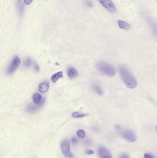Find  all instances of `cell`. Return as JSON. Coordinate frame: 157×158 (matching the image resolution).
I'll return each instance as SVG.
<instances>
[{"mask_svg": "<svg viewBox=\"0 0 157 158\" xmlns=\"http://www.w3.org/2000/svg\"><path fill=\"white\" fill-rule=\"evenodd\" d=\"M119 73L125 86L130 89H134L137 86L136 79L126 66L121 65L119 67Z\"/></svg>", "mask_w": 157, "mask_h": 158, "instance_id": "1", "label": "cell"}, {"mask_svg": "<svg viewBox=\"0 0 157 158\" xmlns=\"http://www.w3.org/2000/svg\"><path fill=\"white\" fill-rule=\"evenodd\" d=\"M96 69L99 71L109 77L114 76L116 70L114 67L105 62H99L96 65Z\"/></svg>", "mask_w": 157, "mask_h": 158, "instance_id": "2", "label": "cell"}, {"mask_svg": "<svg viewBox=\"0 0 157 158\" xmlns=\"http://www.w3.org/2000/svg\"><path fill=\"white\" fill-rule=\"evenodd\" d=\"M21 64V59L17 56L14 57L7 69V74L11 75L15 71Z\"/></svg>", "mask_w": 157, "mask_h": 158, "instance_id": "3", "label": "cell"}, {"mask_svg": "<svg viewBox=\"0 0 157 158\" xmlns=\"http://www.w3.org/2000/svg\"><path fill=\"white\" fill-rule=\"evenodd\" d=\"M60 148L62 153L66 157L69 158H74L72 153L70 151V146L68 140H64L62 141Z\"/></svg>", "mask_w": 157, "mask_h": 158, "instance_id": "4", "label": "cell"}, {"mask_svg": "<svg viewBox=\"0 0 157 158\" xmlns=\"http://www.w3.org/2000/svg\"><path fill=\"white\" fill-rule=\"evenodd\" d=\"M123 137L125 140L130 142H134L136 140V134L134 132L130 129H126L121 132Z\"/></svg>", "mask_w": 157, "mask_h": 158, "instance_id": "5", "label": "cell"}, {"mask_svg": "<svg viewBox=\"0 0 157 158\" xmlns=\"http://www.w3.org/2000/svg\"><path fill=\"white\" fill-rule=\"evenodd\" d=\"M105 8L111 13H115L116 9L112 0H98Z\"/></svg>", "mask_w": 157, "mask_h": 158, "instance_id": "6", "label": "cell"}, {"mask_svg": "<svg viewBox=\"0 0 157 158\" xmlns=\"http://www.w3.org/2000/svg\"><path fill=\"white\" fill-rule=\"evenodd\" d=\"M146 19H147L148 24L149 25L150 27V29H151V31H152V33H153L155 37V38H156V39L157 40V23L154 21V19H152L150 17H147Z\"/></svg>", "mask_w": 157, "mask_h": 158, "instance_id": "7", "label": "cell"}, {"mask_svg": "<svg viewBox=\"0 0 157 158\" xmlns=\"http://www.w3.org/2000/svg\"><path fill=\"white\" fill-rule=\"evenodd\" d=\"M99 155L101 158H113L112 155L106 147H101L99 148Z\"/></svg>", "mask_w": 157, "mask_h": 158, "instance_id": "8", "label": "cell"}, {"mask_svg": "<svg viewBox=\"0 0 157 158\" xmlns=\"http://www.w3.org/2000/svg\"><path fill=\"white\" fill-rule=\"evenodd\" d=\"M33 100L35 105H43L44 103V100L42 99V97L41 94L38 93H35L34 94Z\"/></svg>", "mask_w": 157, "mask_h": 158, "instance_id": "9", "label": "cell"}, {"mask_svg": "<svg viewBox=\"0 0 157 158\" xmlns=\"http://www.w3.org/2000/svg\"><path fill=\"white\" fill-rule=\"evenodd\" d=\"M49 88V83L47 81H44L41 83L38 86L39 91L42 93H45L48 92Z\"/></svg>", "mask_w": 157, "mask_h": 158, "instance_id": "10", "label": "cell"}, {"mask_svg": "<svg viewBox=\"0 0 157 158\" xmlns=\"http://www.w3.org/2000/svg\"><path fill=\"white\" fill-rule=\"evenodd\" d=\"M68 76L71 80L77 78L78 75V72L75 69L73 68H70L68 69Z\"/></svg>", "mask_w": 157, "mask_h": 158, "instance_id": "11", "label": "cell"}, {"mask_svg": "<svg viewBox=\"0 0 157 158\" xmlns=\"http://www.w3.org/2000/svg\"><path fill=\"white\" fill-rule=\"evenodd\" d=\"M118 23L119 27L123 30H129L131 28L130 25L125 21H122V20H119L118 21Z\"/></svg>", "mask_w": 157, "mask_h": 158, "instance_id": "12", "label": "cell"}, {"mask_svg": "<svg viewBox=\"0 0 157 158\" xmlns=\"http://www.w3.org/2000/svg\"><path fill=\"white\" fill-rule=\"evenodd\" d=\"M33 105V104H30L29 105H28L26 107V111L27 112H32L34 111H36V110L40 107L41 105Z\"/></svg>", "mask_w": 157, "mask_h": 158, "instance_id": "13", "label": "cell"}, {"mask_svg": "<svg viewBox=\"0 0 157 158\" xmlns=\"http://www.w3.org/2000/svg\"><path fill=\"white\" fill-rule=\"evenodd\" d=\"M63 73L62 71L58 72L52 75L51 80L52 81V82L56 83L59 79L63 77Z\"/></svg>", "mask_w": 157, "mask_h": 158, "instance_id": "14", "label": "cell"}, {"mask_svg": "<svg viewBox=\"0 0 157 158\" xmlns=\"http://www.w3.org/2000/svg\"><path fill=\"white\" fill-rule=\"evenodd\" d=\"M92 89L96 93L101 95L103 94V91L101 88V87L99 86V85L96 83H94L92 85Z\"/></svg>", "mask_w": 157, "mask_h": 158, "instance_id": "15", "label": "cell"}, {"mask_svg": "<svg viewBox=\"0 0 157 158\" xmlns=\"http://www.w3.org/2000/svg\"><path fill=\"white\" fill-rule=\"evenodd\" d=\"M88 114H87L81 113L78 112H74L72 113V116L74 118H79L85 117L87 116Z\"/></svg>", "mask_w": 157, "mask_h": 158, "instance_id": "16", "label": "cell"}, {"mask_svg": "<svg viewBox=\"0 0 157 158\" xmlns=\"http://www.w3.org/2000/svg\"><path fill=\"white\" fill-rule=\"evenodd\" d=\"M77 135L78 137L80 138H84L85 137V132L83 131V130H82V129H79L77 133Z\"/></svg>", "mask_w": 157, "mask_h": 158, "instance_id": "17", "label": "cell"}, {"mask_svg": "<svg viewBox=\"0 0 157 158\" xmlns=\"http://www.w3.org/2000/svg\"><path fill=\"white\" fill-rule=\"evenodd\" d=\"M32 64V60L30 58H28L24 63V67L25 68H28Z\"/></svg>", "mask_w": 157, "mask_h": 158, "instance_id": "18", "label": "cell"}, {"mask_svg": "<svg viewBox=\"0 0 157 158\" xmlns=\"http://www.w3.org/2000/svg\"><path fill=\"white\" fill-rule=\"evenodd\" d=\"M18 7L19 12L21 13H22V12L24 11V5H23V1L22 0H18Z\"/></svg>", "mask_w": 157, "mask_h": 158, "instance_id": "19", "label": "cell"}, {"mask_svg": "<svg viewBox=\"0 0 157 158\" xmlns=\"http://www.w3.org/2000/svg\"><path fill=\"white\" fill-rule=\"evenodd\" d=\"M72 143L74 145H77L78 144V140L77 139V138L73 137L72 138Z\"/></svg>", "mask_w": 157, "mask_h": 158, "instance_id": "20", "label": "cell"}, {"mask_svg": "<svg viewBox=\"0 0 157 158\" xmlns=\"http://www.w3.org/2000/svg\"><path fill=\"white\" fill-rule=\"evenodd\" d=\"M85 3L86 4L87 6L89 7H91L93 6V3L90 1V0H87V1H86Z\"/></svg>", "mask_w": 157, "mask_h": 158, "instance_id": "21", "label": "cell"}, {"mask_svg": "<svg viewBox=\"0 0 157 158\" xmlns=\"http://www.w3.org/2000/svg\"><path fill=\"white\" fill-rule=\"evenodd\" d=\"M144 158H155L154 155L150 153H145L144 155Z\"/></svg>", "mask_w": 157, "mask_h": 158, "instance_id": "22", "label": "cell"}, {"mask_svg": "<svg viewBox=\"0 0 157 158\" xmlns=\"http://www.w3.org/2000/svg\"><path fill=\"white\" fill-rule=\"evenodd\" d=\"M34 69L36 72H39L40 71V67L39 66V65L36 63H34Z\"/></svg>", "mask_w": 157, "mask_h": 158, "instance_id": "23", "label": "cell"}, {"mask_svg": "<svg viewBox=\"0 0 157 158\" xmlns=\"http://www.w3.org/2000/svg\"><path fill=\"white\" fill-rule=\"evenodd\" d=\"M85 153L87 155H92L94 154V153L93 151L91 150H86L85 152Z\"/></svg>", "mask_w": 157, "mask_h": 158, "instance_id": "24", "label": "cell"}, {"mask_svg": "<svg viewBox=\"0 0 157 158\" xmlns=\"http://www.w3.org/2000/svg\"><path fill=\"white\" fill-rule=\"evenodd\" d=\"M33 0H24L25 3L27 5H29L32 3Z\"/></svg>", "mask_w": 157, "mask_h": 158, "instance_id": "25", "label": "cell"}, {"mask_svg": "<svg viewBox=\"0 0 157 158\" xmlns=\"http://www.w3.org/2000/svg\"><path fill=\"white\" fill-rule=\"evenodd\" d=\"M130 158L127 155H123L122 156H121V158Z\"/></svg>", "mask_w": 157, "mask_h": 158, "instance_id": "26", "label": "cell"}, {"mask_svg": "<svg viewBox=\"0 0 157 158\" xmlns=\"http://www.w3.org/2000/svg\"><path fill=\"white\" fill-rule=\"evenodd\" d=\"M156 131H157V125L156 126Z\"/></svg>", "mask_w": 157, "mask_h": 158, "instance_id": "27", "label": "cell"}]
</instances>
